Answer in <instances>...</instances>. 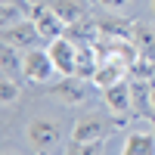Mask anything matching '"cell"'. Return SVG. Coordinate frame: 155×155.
Listing matches in <instances>:
<instances>
[{"mask_svg": "<svg viewBox=\"0 0 155 155\" xmlns=\"http://www.w3.org/2000/svg\"><path fill=\"white\" fill-rule=\"evenodd\" d=\"M99 146L102 143H71L68 155H99Z\"/></svg>", "mask_w": 155, "mask_h": 155, "instance_id": "obj_16", "label": "cell"}, {"mask_svg": "<svg viewBox=\"0 0 155 155\" xmlns=\"http://www.w3.org/2000/svg\"><path fill=\"white\" fill-rule=\"evenodd\" d=\"M109 137V121L99 115H87L74 124L71 130V143H102Z\"/></svg>", "mask_w": 155, "mask_h": 155, "instance_id": "obj_6", "label": "cell"}, {"mask_svg": "<svg viewBox=\"0 0 155 155\" xmlns=\"http://www.w3.org/2000/svg\"><path fill=\"white\" fill-rule=\"evenodd\" d=\"M19 96H22L19 84L12 81L9 74H3V81H0V102H3V106H12V102H16Z\"/></svg>", "mask_w": 155, "mask_h": 155, "instance_id": "obj_14", "label": "cell"}, {"mask_svg": "<svg viewBox=\"0 0 155 155\" xmlns=\"http://www.w3.org/2000/svg\"><path fill=\"white\" fill-rule=\"evenodd\" d=\"M3 155H19V152H3Z\"/></svg>", "mask_w": 155, "mask_h": 155, "instance_id": "obj_21", "label": "cell"}, {"mask_svg": "<svg viewBox=\"0 0 155 155\" xmlns=\"http://www.w3.org/2000/svg\"><path fill=\"white\" fill-rule=\"evenodd\" d=\"M28 143L34 146V149H50V146H56V143H62V127L56 124V121H47V118H37V121H31L28 124Z\"/></svg>", "mask_w": 155, "mask_h": 155, "instance_id": "obj_5", "label": "cell"}, {"mask_svg": "<svg viewBox=\"0 0 155 155\" xmlns=\"http://www.w3.org/2000/svg\"><path fill=\"white\" fill-rule=\"evenodd\" d=\"M50 6H53V12L65 25H74V22L84 19V6L78 3V0H50Z\"/></svg>", "mask_w": 155, "mask_h": 155, "instance_id": "obj_11", "label": "cell"}, {"mask_svg": "<svg viewBox=\"0 0 155 155\" xmlns=\"http://www.w3.org/2000/svg\"><path fill=\"white\" fill-rule=\"evenodd\" d=\"M50 50V56H53V65L62 78H68V74H78V44L71 41V37H56V41H50L47 44Z\"/></svg>", "mask_w": 155, "mask_h": 155, "instance_id": "obj_2", "label": "cell"}, {"mask_svg": "<svg viewBox=\"0 0 155 155\" xmlns=\"http://www.w3.org/2000/svg\"><path fill=\"white\" fill-rule=\"evenodd\" d=\"M22 74L28 78V81L34 84H47V81H53V74L56 65H53V56H50V50H41V47H31V50H25V56H22Z\"/></svg>", "mask_w": 155, "mask_h": 155, "instance_id": "obj_1", "label": "cell"}, {"mask_svg": "<svg viewBox=\"0 0 155 155\" xmlns=\"http://www.w3.org/2000/svg\"><path fill=\"white\" fill-rule=\"evenodd\" d=\"M0 19H3V25H16L28 19V3L25 0H0Z\"/></svg>", "mask_w": 155, "mask_h": 155, "instance_id": "obj_12", "label": "cell"}, {"mask_svg": "<svg viewBox=\"0 0 155 155\" xmlns=\"http://www.w3.org/2000/svg\"><path fill=\"white\" fill-rule=\"evenodd\" d=\"M149 112H152V115H155V84H152V87H149Z\"/></svg>", "mask_w": 155, "mask_h": 155, "instance_id": "obj_19", "label": "cell"}, {"mask_svg": "<svg viewBox=\"0 0 155 155\" xmlns=\"http://www.w3.org/2000/svg\"><path fill=\"white\" fill-rule=\"evenodd\" d=\"M53 93L65 102V106H78V102H84V84L78 81V74H68V78H62L53 87Z\"/></svg>", "mask_w": 155, "mask_h": 155, "instance_id": "obj_10", "label": "cell"}, {"mask_svg": "<svg viewBox=\"0 0 155 155\" xmlns=\"http://www.w3.org/2000/svg\"><path fill=\"white\" fill-rule=\"evenodd\" d=\"M0 62H3L6 71H22V62L25 59H19V50L16 47H6L3 44V50H0Z\"/></svg>", "mask_w": 155, "mask_h": 155, "instance_id": "obj_15", "label": "cell"}, {"mask_svg": "<svg viewBox=\"0 0 155 155\" xmlns=\"http://www.w3.org/2000/svg\"><path fill=\"white\" fill-rule=\"evenodd\" d=\"M102 99H106V106L112 115H127L134 106V84H127V81H118V84H112L102 90Z\"/></svg>", "mask_w": 155, "mask_h": 155, "instance_id": "obj_7", "label": "cell"}, {"mask_svg": "<svg viewBox=\"0 0 155 155\" xmlns=\"http://www.w3.org/2000/svg\"><path fill=\"white\" fill-rule=\"evenodd\" d=\"M124 68L127 65H121V62H115V59H109V62H99L96 65V71L90 74V81H93L96 87H112V84H118V81H124Z\"/></svg>", "mask_w": 155, "mask_h": 155, "instance_id": "obj_9", "label": "cell"}, {"mask_svg": "<svg viewBox=\"0 0 155 155\" xmlns=\"http://www.w3.org/2000/svg\"><path fill=\"white\" fill-rule=\"evenodd\" d=\"M37 41H44L37 25L31 19H22L16 25H3V44L6 47H16V50H31L37 47Z\"/></svg>", "mask_w": 155, "mask_h": 155, "instance_id": "obj_4", "label": "cell"}, {"mask_svg": "<svg viewBox=\"0 0 155 155\" xmlns=\"http://www.w3.org/2000/svg\"><path fill=\"white\" fill-rule=\"evenodd\" d=\"M121 155H155V130L149 127H137L124 137Z\"/></svg>", "mask_w": 155, "mask_h": 155, "instance_id": "obj_8", "label": "cell"}, {"mask_svg": "<svg viewBox=\"0 0 155 155\" xmlns=\"http://www.w3.org/2000/svg\"><path fill=\"white\" fill-rule=\"evenodd\" d=\"M152 16H155V0H152Z\"/></svg>", "mask_w": 155, "mask_h": 155, "instance_id": "obj_20", "label": "cell"}, {"mask_svg": "<svg viewBox=\"0 0 155 155\" xmlns=\"http://www.w3.org/2000/svg\"><path fill=\"white\" fill-rule=\"evenodd\" d=\"M130 68H134V74L140 78V81H146V78L152 74V65H149V62H146V59H137V62H134V65H130Z\"/></svg>", "mask_w": 155, "mask_h": 155, "instance_id": "obj_17", "label": "cell"}, {"mask_svg": "<svg viewBox=\"0 0 155 155\" xmlns=\"http://www.w3.org/2000/svg\"><path fill=\"white\" fill-rule=\"evenodd\" d=\"M134 44H137V50L146 59L155 56V31H149L146 25H137V28H134Z\"/></svg>", "mask_w": 155, "mask_h": 155, "instance_id": "obj_13", "label": "cell"}, {"mask_svg": "<svg viewBox=\"0 0 155 155\" xmlns=\"http://www.w3.org/2000/svg\"><path fill=\"white\" fill-rule=\"evenodd\" d=\"M31 22L37 25V31H41L44 41H56V37H62V34L68 31V25L53 12L50 3H34L31 6Z\"/></svg>", "mask_w": 155, "mask_h": 155, "instance_id": "obj_3", "label": "cell"}, {"mask_svg": "<svg viewBox=\"0 0 155 155\" xmlns=\"http://www.w3.org/2000/svg\"><path fill=\"white\" fill-rule=\"evenodd\" d=\"M99 6H106V9H112V12H118V9H127L130 6V0H96Z\"/></svg>", "mask_w": 155, "mask_h": 155, "instance_id": "obj_18", "label": "cell"}]
</instances>
